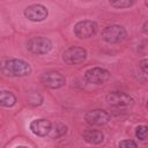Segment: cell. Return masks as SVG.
Segmentation results:
<instances>
[{"instance_id":"cell-1","label":"cell","mask_w":148,"mask_h":148,"mask_svg":"<svg viewBox=\"0 0 148 148\" xmlns=\"http://www.w3.org/2000/svg\"><path fill=\"white\" fill-rule=\"evenodd\" d=\"M1 69L3 74H6L7 76H14V77L27 76L31 73L30 65L21 59H8L3 61Z\"/></svg>"},{"instance_id":"cell-2","label":"cell","mask_w":148,"mask_h":148,"mask_svg":"<svg viewBox=\"0 0 148 148\" xmlns=\"http://www.w3.org/2000/svg\"><path fill=\"white\" fill-rule=\"evenodd\" d=\"M106 102L109 103L110 106H112L117 110H128L134 104L133 98L128 94L119 92V91L110 92L106 96Z\"/></svg>"},{"instance_id":"cell-3","label":"cell","mask_w":148,"mask_h":148,"mask_svg":"<svg viewBox=\"0 0 148 148\" xmlns=\"http://www.w3.org/2000/svg\"><path fill=\"white\" fill-rule=\"evenodd\" d=\"M27 47L34 54H46L52 49V42L43 36H34L27 42Z\"/></svg>"},{"instance_id":"cell-4","label":"cell","mask_w":148,"mask_h":148,"mask_svg":"<svg viewBox=\"0 0 148 148\" xmlns=\"http://www.w3.org/2000/svg\"><path fill=\"white\" fill-rule=\"evenodd\" d=\"M126 35H127V32H126L125 28L121 25H117V24L106 27L102 32L103 39L108 43H111V44L123 42L126 38Z\"/></svg>"},{"instance_id":"cell-5","label":"cell","mask_w":148,"mask_h":148,"mask_svg":"<svg viewBox=\"0 0 148 148\" xmlns=\"http://www.w3.org/2000/svg\"><path fill=\"white\" fill-rule=\"evenodd\" d=\"M98 30V25L96 22L90 20L80 21L74 25V34L79 38H89L96 35Z\"/></svg>"},{"instance_id":"cell-6","label":"cell","mask_w":148,"mask_h":148,"mask_svg":"<svg viewBox=\"0 0 148 148\" xmlns=\"http://www.w3.org/2000/svg\"><path fill=\"white\" fill-rule=\"evenodd\" d=\"M40 81L44 86H46L51 89L61 88L66 83L65 76L60 72H56V71H51V72H46V73L42 74Z\"/></svg>"},{"instance_id":"cell-7","label":"cell","mask_w":148,"mask_h":148,"mask_svg":"<svg viewBox=\"0 0 148 148\" xmlns=\"http://www.w3.org/2000/svg\"><path fill=\"white\" fill-rule=\"evenodd\" d=\"M86 58H87V51L80 46H72V47L67 49L62 54L64 61L68 65L80 64V62L84 61Z\"/></svg>"},{"instance_id":"cell-8","label":"cell","mask_w":148,"mask_h":148,"mask_svg":"<svg viewBox=\"0 0 148 148\" xmlns=\"http://www.w3.org/2000/svg\"><path fill=\"white\" fill-rule=\"evenodd\" d=\"M84 79L89 83L94 84H103L110 79V73L109 71L101 68V67H94L88 69L84 73Z\"/></svg>"},{"instance_id":"cell-9","label":"cell","mask_w":148,"mask_h":148,"mask_svg":"<svg viewBox=\"0 0 148 148\" xmlns=\"http://www.w3.org/2000/svg\"><path fill=\"white\" fill-rule=\"evenodd\" d=\"M49 15L46 7L43 5H31L24 9V16L32 22H42Z\"/></svg>"},{"instance_id":"cell-10","label":"cell","mask_w":148,"mask_h":148,"mask_svg":"<svg viewBox=\"0 0 148 148\" xmlns=\"http://www.w3.org/2000/svg\"><path fill=\"white\" fill-rule=\"evenodd\" d=\"M84 119L87 120L88 124L95 125V126H101L105 125L110 120V114L104 111V110H90L84 114Z\"/></svg>"},{"instance_id":"cell-11","label":"cell","mask_w":148,"mask_h":148,"mask_svg":"<svg viewBox=\"0 0 148 148\" xmlns=\"http://www.w3.org/2000/svg\"><path fill=\"white\" fill-rule=\"evenodd\" d=\"M51 127L52 124L46 120V119H35L30 123V130L34 134L38 135V136H45L47 134H50L51 132Z\"/></svg>"},{"instance_id":"cell-12","label":"cell","mask_w":148,"mask_h":148,"mask_svg":"<svg viewBox=\"0 0 148 148\" xmlns=\"http://www.w3.org/2000/svg\"><path fill=\"white\" fill-rule=\"evenodd\" d=\"M103 133L101 131L97 130H87L83 132V139L88 142V143H92V145H98L103 141Z\"/></svg>"},{"instance_id":"cell-13","label":"cell","mask_w":148,"mask_h":148,"mask_svg":"<svg viewBox=\"0 0 148 148\" xmlns=\"http://www.w3.org/2000/svg\"><path fill=\"white\" fill-rule=\"evenodd\" d=\"M15 103H16V97L13 92L6 91V90H2L0 92V104L2 106L10 108V106L15 105Z\"/></svg>"},{"instance_id":"cell-14","label":"cell","mask_w":148,"mask_h":148,"mask_svg":"<svg viewBox=\"0 0 148 148\" xmlns=\"http://www.w3.org/2000/svg\"><path fill=\"white\" fill-rule=\"evenodd\" d=\"M67 132V127L62 124H53L52 127H51V132H50V136L52 139H57L61 135H64L65 133Z\"/></svg>"},{"instance_id":"cell-15","label":"cell","mask_w":148,"mask_h":148,"mask_svg":"<svg viewBox=\"0 0 148 148\" xmlns=\"http://www.w3.org/2000/svg\"><path fill=\"white\" fill-rule=\"evenodd\" d=\"M135 135L136 138L142 142H148V126L140 125L135 128Z\"/></svg>"},{"instance_id":"cell-16","label":"cell","mask_w":148,"mask_h":148,"mask_svg":"<svg viewBox=\"0 0 148 148\" xmlns=\"http://www.w3.org/2000/svg\"><path fill=\"white\" fill-rule=\"evenodd\" d=\"M135 0H110V3L114 8H128L133 6Z\"/></svg>"},{"instance_id":"cell-17","label":"cell","mask_w":148,"mask_h":148,"mask_svg":"<svg viewBox=\"0 0 148 148\" xmlns=\"http://www.w3.org/2000/svg\"><path fill=\"white\" fill-rule=\"evenodd\" d=\"M42 101H43V98H42V96H40L38 92H36V91H30V92L28 94V102H29V103H31V104H34V105H39V104L42 103Z\"/></svg>"},{"instance_id":"cell-18","label":"cell","mask_w":148,"mask_h":148,"mask_svg":"<svg viewBox=\"0 0 148 148\" xmlns=\"http://www.w3.org/2000/svg\"><path fill=\"white\" fill-rule=\"evenodd\" d=\"M138 145L136 142L132 141V140H124V141H120L119 142V147H123V148H126V147H133L135 148Z\"/></svg>"},{"instance_id":"cell-19","label":"cell","mask_w":148,"mask_h":148,"mask_svg":"<svg viewBox=\"0 0 148 148\" xmlns=\"http://www.w3.org/2000/svg\"><path fill=\"white\" fill-rule=\"evenodd\" d=\"M140 68H141L145 73L148 74V58H147V59H142V60L140 61Z\"/></svg>"},{"instance_id":"cell-20","label":"cell","mask_w":148,"mask_h":148,"mask_svg":"<svg viewBox=\"0 0 148 148\" xmlns=\"http://www.w3.org/2000/svg\"><path fill=\"white\" fill-rule=\"evenodd\" d=\"M142 31H143L146 35H148V21H146V22L143 23V25H142Z\"/></svg>"},{"instance_id":"cell-21","label":"cell","mask_w":148,"mask_h":148,"mask_svg":"<svg viewBox=\"0 0 148 148\" xmlns=\"http://www.w3.org/2000/svg\"><path fill=\"white\" fill-rule=\"evenodd\" d=\"M145 5L148 7V0H145Z\"/></svg>"},{"instance_id":"cell-22","label":"cell","mask_w":148,"mask_h":148,"mask_svg":"<svg viewBox=\"0 0 148 148\" xmlns=\"http://www.w3.org/2000/svg\"><path fill=\"white\" fill-rule=\"evenodd\" d=\"M147 108H148V103H147Z\"/></svg>"}]
</instances>
